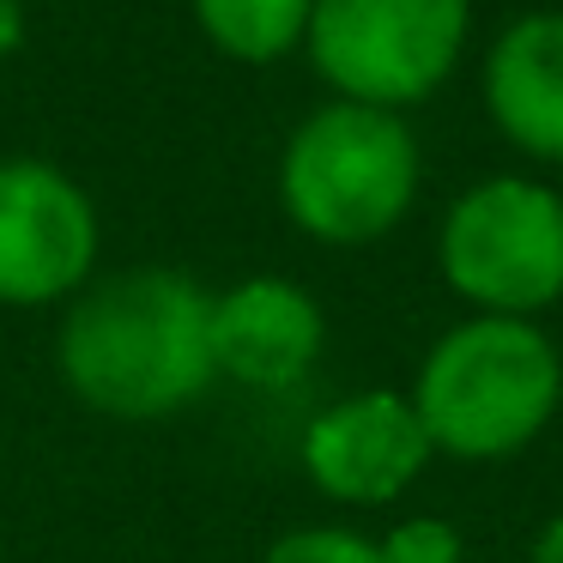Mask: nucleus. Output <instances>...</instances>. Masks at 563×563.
I'll list each match as a JSON object with an SVG mask.
<instances>
[{
  "label": "nucleus",
  "mask_w": 563,
  "mask_h": 563,
  "mask_svg": "<svg viewBox=\"0 0 563 563\" xmlns=\"http://www.w3.org/2000/svg\"><path fill=\"white\" fill-rule=\"evenodd\" d=\"M55 369L86 412L115 424H164L219 382L212 291L183 267L91 273L67 297Z\"/></svg>",
  "instance_id": "1"
},
{
  "label": "nucleus",
  "mask_w": 563,
  "mask_h": 563,
  "mask_svg": "<svg viewBox=\"0 0 563 563\" xmlns=\"http://www.w3.org/2000/svg\"><path fill=\"white\" fill-rule=\"evenodd\" d=\"M430 449L449 461H509L563 406V352L539 321L466 316L430 340L406 388Z\"/></svg>",
  "instance_id": "2"
},
{
  "label": "nucleus",
  "mask_w": 563,
  "mask_h": 563,
  "mask_svg": "<svg viewBox=\"0 0 563 563\" xmlns=\"http://www.w3.org/2000/svg\"><path fill=\"white\" fill-rule=\"evenodd\" d=\"M424 152L400 110L321 103L291 128L279 152V207L309 243L369 249L400 231L418 200Z\"/></svg>",
  "instance_id": "3"
},
{
  "label": "nucleus",
  "mask_w": 563,
  "mask_h": 563,
  "mask_svg": "<svg viewBox=\"0 0 563 563\" xmlns=\"http://www.w3.org/2000/svg\"><path fill=\"white\" fill-rule=\"evenodd\" d=\"M437 267L473 316H545L563 303V195L539 176H485L437 224Z\"/></svg>",
  "instance_id": "4"
},
{
  "label": "nucleus",
  "mask_w": 563,
  "mask_h": 563,
  "mask_svg": "<svg viewBox=\"0 0 563 563\" xmlns=\"http://www.w3.org/2000/svg\"><path fill=\"white\" fill-rule=\"evenodd\" d=\"M473 37V0H316L303 55L345 103L412 110L454 79Z\"/></svg>",
  "instance_id": "5"
},
{
  "label": "nucleus",
  "mask_w": 563,
  "mask_h": 563,
  "mask_svg": "<svg viewBox=\"0 0 563 563\" xmlns=\"http://www.w3.org/2000/svg\"><path fill=\"white\" fill-rule=\"evenodd\" d=\"M98 207L49 158H0V303H67L98 273Z\"/></svg>",
  "instance_id": "6"
},
{
  "label": "nucleus",
  "mask_w": 563,
  "mask_h": 563,
  "mask_svg": "<svg viewBox=\"0 0 563 563\" xmlns=\"http://www.w3.org/2000/svg\"><path fill=\"white\" fill-rule=\"evenodd\" d=\"M430 437L418 424L412 400L394 388H364L345 400L321 406L303 424L297 461H303L309 485L328 503L345 509H388L418 485L430 466Z\"/></svg>",
  "instance_id": "7"
},
{
  "label": "nucleus",
  "mask_w": 563,
  "mask_h": 563,
  "mask_svg": "<svg viewBox=\"0 0 563 563\" xmlns=\"http://www.w3.org/2000/svg\"><path fill=\"white\" fill-rule=\"evenodd\" d=\"M321 345H328L321 303L279 273H255L231 291H212V369L243 388L279 394L303 382Z\"/></svg>",
  "instance_id": "8"
},
{
  "label": "nucleus",
  "mask_w": 563,
  "mask_h": 563,
  "mask_svg": "<svg viewBox=\"0 0 563 563\" xmlns=\"http://www.w3.org/2000/svg\"><path fill=\"white\" fill-rule=\"evenodd\" d=\"M485 115L533 164H563V7L521 13L485 49Z\"/></svg>",
  "instance_id": "9"
},
{
  "label": "nucleus",
  "mask_w": 563,
  "mask_h": 563,
  "mask_svg": "<svg viewBox=\"0 0 563 563\" xmlns=\"http://www.w3.org/2000/svg\"><path fill=\"white\" fill-rule=\"evenodd\" d=\"M195 25L224 62L273 67L303 49L309 37V7L316 0H188Z\"/></svg>",
  "instance_id": "10"
},
{
  "label": "nucleus",
  "mask_w": 563,
  "mask_h": 563,
  "mask_svg": "<svg viewBox=\"0 0 563 563\" xmlns=\"http://www.w3.org/2000/svg\"><path fill=\"white\" fill-rule=\"evenodd\" d=\"M261 563H382V545L357 527H291L261 551Z\"/></svg>",
  "instance_id": "11"
},
{
  "label": "nucleus",
  "mask_w": 563,
  "mask_h": 563,
  "mask_svg": "<svg viewBox=\"0 0 563 563\" xmlns=\"http://www.w3.org/2000/svg\"><path fill=\"white\" fill-rule=\"evenodd\" d=\"M376 545H382V563H466L461 527L442 521V515H406Z\"/></svg>",
  "instance_id": "12"
},
{
  "label": "nucleus",
  "mask_w": 563,
  "mask_h": 563,
  "mask_svg": "<svg viewBox=\"0 0 563 563\" xmlns=\"http://www.w3.org/2000/svg\"><path fill=\"white\" fill-rule=\"evenodd\" d=\"M25 49V0H0V62Z\"/></svg>",
  "instance_id": "13"
},
{
  "label": "nucleus",
  "mask_w": 563,
  "mask_h": 563,
  "mask_svg": "<svg viewBox=\"0 0 563 563\" xmlns=\"http://www.w3.org/2000/svg\"><path fill=\"white\" fill-rule=\"evenodd\" d=\"M527 563H563V509L551 515L545 527H539V539H533V551H527Z\"/></svg>",
  "instance_id": "14"
}]
</instances>
